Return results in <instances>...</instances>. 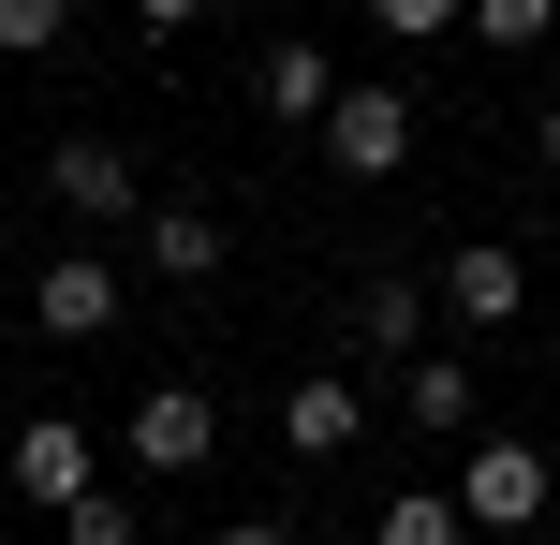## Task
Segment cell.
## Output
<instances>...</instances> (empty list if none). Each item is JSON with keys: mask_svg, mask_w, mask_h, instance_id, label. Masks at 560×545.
<instances>
[{"mask_svg": "<svg viewBox=\"0 0 560 545\" xmlns=\"http://www.w3.org/2000/svg\"><path fill=\"white\" fill-rule=\"evenodd\" d=\"M252 104L280 118V133H325V104H339L325 45H266V59H252Z\"/></svg>", "mask_w": 560, "mask_h": 545, "instance_id": "obj_10", "label": "cell"}, {"mask_svg": "<svg viewBox=\"0 0 560 545\" xmlns=\"http://www.w3.org/2000/svg\"><path fill=\"white\" fill-rule=\"evenodd\" d=\"M546 501H560V458H546V442H502V428L457 442V517H472V531H532Z\"/></svg>", "mask_w": 560, "mask_h": 545, "instance_id": "obj_1", "label": "cell"}, {"mask_svg": "<svg viewBox=\"0 0 560 545\" xmlns=\"http://www.w3.org/2000/svg\"><path fill=\"white\" fill-rule=\"evenodd\" d=\"M133 251H148V281H222V222H207V206H148V222H133Z\"/></svg>", "mask_w": 560, "mask_h": 545, "instance_id": "obj_11", "label": "cell"}, {"mask_svg": "<svg viewBox=\"0 0 560 545\" xmlns=\"http://www.w3.org/2000/svg\"><path fill=\"white\" fill-rule=\"evenodd\" d=\"M280 442H295L310 472H325V458H354V442H369V399H354V383H339V369H310L295 399H280Z\"/></svg>", "mask_w": 560, "mask_h": 545, "instance_id": "obj_9", "label": "cell"}, {"mask_svg": "<svg viewBox=\"0 0 560 545\" xmlns=\"http://www.w3.org/2000/svg\"><path fill=\"white\" fill-rule=\"evenodd\" d=\"M398 428H428V442H487V383H472V354H457V340H428L413 369H398Z\"/></svg>", "mask_w": 560, "mask_h": 545, "instance_id": "obj_6", "label": "cell"}, {"mask_svg": "<svg viewBox=\"0 0 560 545\" xmlns=\"http://www.w3.org/2000/svg\"><path fill=\"white\" fill-rule=\"evenodd\" d=\"M59 545H148V517H133V501H118V487H89L74 501V517H45Z\"/></svg>", "mask_w": 560, "mask_h": 545, "instance_id": "obj_15", "label": "cell"}, {"mask_svg": "<svg viewBox=\"0 0 560 545\" xmlns=\"http://www.w3.org/2000/svg\"><path fill=\"white\" fill-rule=\"evenodd\" d=\"M560 0H472V45H546Z\"/></svg>", "mask_w": 560, "mask_h": 545, "instance_id": "obj_17", "label": "cell"}, {"mask_svg": "<svg viewBox=\"0 0 560 545\" xmlns=\"http://www.w3.org/2000/svg\"><path fill=\"white\" fill-rule=\"evenodd\" d=\"M516 310H532V265H516L502 236H457V251H443V324H457V340H502Z\"/></svg>", "mask_w": 560, "mask_h": 545, "instance_id": "obj_4", "label": "cell"}, {"mask_svg": "<svg viewBox=\"0 0 560 545\" xmlns=\"http://www.w3.org/2000/svg\"><path fill=\"white\" fill-rule=\"evenodd\" d=\"M207 545H295V531H280V517H222V531H207Z\"/></svg>", "mask_w": 560, "mask_h": 545, "instance_id": "obj_18", "label": "cell"}, {"mask_svg": "<svg viewBox=\"0 0 560 545\" xmlns=\"http://www.w3.org/2000/svg\"><path fill=\"white\" fill-rule=\"evenodd\" d=\"M45 45H74V0H0V59H45Z\"/></svg>", "mask_w": 560, "mask_h": 545, "instance_id": "obj_16", "label": "cell"}, {"mask_svg": "<svg viewBox=\"0 0 560 545\" xmlns=\"http://www.w3.org/2000/svg\"><path fill=\"white\" fill-rule=\"evenodd\" d=\"M133 15H148V29H192V15H207V0H133Z\"/></svg>", "mask_w": 560, "mask_h": 545, "instance_id": "obj_19", "label": "cell"}, {"mask_svg": "<svg viewBox=\"0 0 560 545\" xmlns=\"http://www.w3.org/2000/svg\"><path fill=\"white\" fill-rule=\"evenodd\" d=\"M546 163H560V104H546Z\"/></svg>", "mask_w": 560, "mask_h": 545, "instance_id": "obj_20", "label": "cell"}, {"mask_svg": "<svg viewBox=\"0 0 560 545\" xmlns=\"http://www.w3.org/2000/svg\"><path fill=\"white\" fill-rule=\"evenodd\" d=\"M118 310H133V281H118L104 251H59L45 281H30V324H45V340H104Z\"/></svg>", "mask_w": 560, "mask_h": 545, "instance_id": "obj_7", "label": "cell"}, {"mask_svg": "<svg viewBox=\"0 0 560 545\" xmlns=\"http://www.w3.org/2000/svg\"><path fill=\"white\" fill-rule=\"evenodd\" d=\"M369 545H472V517H457V487H398L369 501Z\"/></svg>", "mask_w": 560, "mask_h": 545, "instance_id": "obj_13", "label": "cell"}, {"mask_svg": "<svg viewBox=\"0 0 560 545\" xmlns=\"http://www.w3.org/2000/svg\"><path fill=\"white\" fill-rule=\"evenodd\" d=\"M325 163L354 177V192H369V177H398V163H413V88H384V74L339 88V104H325Z\"/></svg>", "mask_w": 560, "mask_h": 545, "instance_id": "obj_2", "label": "cell"}, {"mask_svg": "<svg viewBox=\"0 0 560 545\" xmlns=\"http://www.w3.org/2000/svg\"><path fill=\"white\" fill-rule=\"evenodd\" d=\"M89 487H104V472H89V428H74V413H30V428H15V501L74 517Z\"/></svg>", "mask_w": 560, "mask_h": 545, "instance_id": "obj_8", "label": "cell"}, {"mask_svg": "<svg viewBox=\"0 0 560 545\" xmlns=\"http://www.w3.org/2000/svg\"><path fill=\"white\" fill-rule=\"evenodd\" d=\"M354 340L384 354V369H413L428 354V281H354Z\"/></svg>", "mask_w": 560, "mask_h": 545, "instance_id": "obj_12", "label": "cell"}, {"mask_svg": "<svg viewBox=\"0 0 560 545\" xmlns=\"http://www.w3.org/2000/svg\"><path fill=\"white\" fill-rule=\"evenodd\" d=\"M118 442H133V472H207L222 458V399H207V383H148V399L118 413Z\"/></svg>", "mask_w": 560, "mask_h": 545, "instance_id": "obj_3", "label": "cell"}, {"mask_svg": "<svg viewBox=\"0 0 560 545\" xmlns=\"http://www.w3.org/2000/svg\"><path fill=\"white\" fill-rule=\"evenodd\" d=\"M369 29H384V45H457L472 0H369Z\"/></svg>", "mask_w": 560, "mask_h": 545, "instance_id": "obj_14", "label": "cell"}, {"mask_svg": "<svg viewBox=\"0 0 560 545\" xmlns=\"http://www.w3.org/2000/svg\"><path fill=\"white\" fill-rule=\"evenodd\" d=\"M45 192L74 206L89 236H104V222H148V177H133V147H104V133H59V147H45Z\"/></svg>", "mask_w": 560, "mask_h": 545, "instance_id": "obj_5", "label": "cell"}]
</instances>
